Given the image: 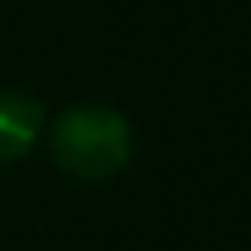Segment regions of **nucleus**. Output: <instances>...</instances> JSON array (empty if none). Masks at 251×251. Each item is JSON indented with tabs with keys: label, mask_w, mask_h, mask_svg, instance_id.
Returning a JSON list of instances; mask_svg holds the SVG:
<instances>
[{
	"label": "nucleus",
	"mask_w": 251,
	"mask_h": 251,
	"mask_svg": "<svg viewBox=\"0 0 251 251\" xmlns=\"http://www.w3.org/2000/svg\"><path fill=\"white\" fill-rule=\"evenodd\" d=\"M53 163L75 181H110L132 159V128L115 106H71L49 128Z\"/></svg>",
	"instance_id": "f257e3e1"
},
{
	"label": "nucleus",
	"mask_w": 251,
	"mask_h": 251,
	"mask_svg": "<svg viewBox=\"0 0 251 251\" xmlns=\"http://www.w3.org/2000/svg\"><path fill=\"white\" fill-rule=\"evenodd\" d=\"M44 132V106L31 93H0V168L26 159Z\"/></svg>",
	"instance_id": "f03ea898"
}]
</instances>
